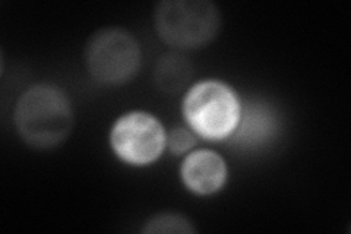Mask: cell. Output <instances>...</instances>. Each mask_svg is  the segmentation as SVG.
Segmentation results:
<instances>
[{"label": "cell", "instance_id": "6da1fadb", "mask_svg": "<svg viewBox=\"0 0 351 234\" xmlns=\"http://www.w3.org/2000/svg\"><path fill=\"white\" fill-rule=\"evenodd\" d=\"M15 125L21 137L36 148L58 147L73 126V110L60 88L38 84L21 95L15 107Z\"/></svg>", "mask_w": 351, "mask_h": 234}, {"label": "cell", "instance_id": "7a4b0ae2", "mask_svg": "<svg viewBox=\"0 0 351 234\" xmlns=\"http://www.w3.org/2000/svg\"><path fill=\"white\" fill-rule=\"evenodd\" d=\"M160 37L173 47L195 49L215 38L221 16L208 0H167L161 2L156 15Z\"/></svg>", "mask_w": 351, "mask_h": 234}, {"label": "cell", "instance_id": "3957f363", "mask_svg": "<svg viewBox=\"0 0 351 234\" xmlns=\"http://www.w3.org/2000/svg\"><path fill=\"white\" fill-rule=\"evenodd\" d=\"M189 125L208 139H223L233 133L240 120V103L230 86L218 81L195 85L184 98Z\"/></svg>", "mask_w": 351, "mask_h": 234}, {"label": "cell", "instance_id": "277c9868", "mask_svg": "<svg viewBox=\"0 0 351 234\" xmlns=\"http://www.w3.org/2000/svg\"><path fill=\"white\" fill-rule=\"evenodd\" d=\"M136 38L122 28H104L86 44L85 59L91 75L107 85L123 84L134 78L141 65Z\"/></svg>", "mask_w": 351, "mask_h": 234}, {"label": "cell", "instance_id": "5b68a950", "mask_svg": "<svg viewBox=\"0 0 351 234\" xmlns=\"http://www.w3.org/2000/svg\"><path fill=\"white\" fill-rule=\"evenodd\" d=\"M112 145L125 161L138 165L148 164L160 157L166 145V133L156 117L134 111L116 121L112 130Z\"/></svg>", "mask_w": 351, "mask_h": 234}, {"label": "cell", "instance_id": "8992f818", "mask_svg": "<svg viewBox=\"0 0 351 234\" xmlns=\"http://www.w3.org/2000/svg\"><path fill=\"white\" fill-rule=\"evenodd\" d=\"M183 180L196 194H213L223 186L227 169L224 160L210 150L195 151L184 160L182 167Z\"/></svg>", "mask_w": 351, "mask_h": 234}, {"label": "cell", "instance_id": "52a82bcc", "mask_svg": "<svg viewBox=\"0 0 351 234\" xmlns=\"http://www.w3.org/2000/svg\"><path fill=\"white\" fill-rule=\"evenodd\" d=\"M233 141L243 148H252L265 142L276 130V116L272 110L259 103H249L243 117L240 115Z\"/></svg>", "mask_w": 351, "mask_h": 234}, {"label": "cell", "instance_id": "ba28073f", "mask_svg": "<svg viewBox=\"0 0 351 234\" xmlns=\"http://www.w3.org/2000/svg\"><path fill=\"white\" fill-rule=\"evenodd\" d=\"M193 76V66L180 53H167L160 58L154 71V81L162 93L178 94Z\"/></svg>", "mask_w": 351, "mask_h": 234}, {"label": "cell", "instance_id": "9c48e42d", "mask_svg": "<svg viewBox=\"0 0 351 234\" xmlns=\"http://www.w3.org/2000/svg\"><path fill=\"white\" fill-rule=\"evenodd\" d=\"M144 233H195L192 222L184 215L161 213L151 217L142 230Z\"/></svg>", "mask_w": 351, "mask_h": 234}, {"label": "cell", "instance_id": "30bf717a", "mask_svg": "<svg viewBox=\"0 0 351 234\" xmlns=\"http://www.w3.org/2000/svg\"><path fill=\"white\" fill-rule=\"evenodd\" d=\"M195 137L193 133L189 129L184 128H174L170 132L169 137V145L170 150L174 154H182L186 152L188 150H191L195 145Z\"/></svg>", "mask_w": 351, "mask_h": 234}]
</instances>
